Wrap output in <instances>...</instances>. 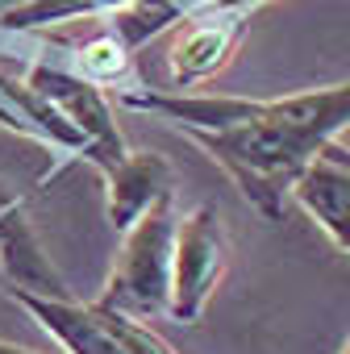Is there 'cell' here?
Returning a JSON list of instances; mask_svg holds the SVG:
<instances>
[{"label": "cell", "instance_id": "7c38bea8", "mask_svg": "<svg viewBox=\"0 0 350 354\" xmlns=\"http://www.w3.org/2000/svg\"><path fill=\"white\" fill-rule=\"evenodd\" d=\"M75 67H80V75L92 80V84H117V80L129 71V46L109 30V34H100V38H92V42L80 46Z\"/></svg>", "mask_w": 350, "mask_h": 354}, {"label": "cell", "instance_id": "9c48e42d", "mask_svg": "<svg viewBox=\"0 0 350 354\" xmlns=\"http://www.w3.org/2000/svg\"><path fill=\"white\" fill-rule=\"evenodd\" d=\"M109 180V221L117 234H125L158 196L171 192V167L163 154H125L113 167H104Z\"/></svg>", "mask_w": 350, "mask_h": 354}, {"label": "cell", "instance_id": "ba28073f", "mask_svg": "<svg viewBox=\"0 0 350 354\" xmlns=\"http://www.w3.org/2000/svg\"><path fill=\"white\" fill-rule=\"evenodd\" d=\"M296 201L300 209L350 254V167L342 158H333L329 150H321L308 171L296 180Z\"/></svg>", "mask_w": 350, "mask_h": 354}, {"label": "cell", "instance_id": "4fadbf2b", "mask_svg": "<svg viewBox=\"0 0 350 354\" xmlns=\"http://www.w3.org/2000/svg\"><path fill=\"white\" fill-rule=\"evenodd\" d=\"M259 5H267V0H213V5H205V9H259Z\"/></svg>", "mask_w": 350, "mask_h": 354}, {"label": "cell", "instance_id": "277c9868", "mask_svg": "<svg viewBox=\"0 0 350 354\" xmlns=\"http://www.w3.org/2000/svg\"><path fill=\"white\" fill-rule=\"evenodd\" d=\"M26 84H30L38 96L55 100L59 113L84 129L88 150H84L80 158H88V162H96V167L104 171V167H113L117 158L129 154L125 142H121V133H117V125H113V113H109V104H104V96H100V84H92V80H84V75H67V71H59V67H46V63H38Z\"/></svg>", "mask_w": 350, "mask_h": 354}, {"label": "cell", "instance_id": "e0dca14e", "mask_svg": "<svg viewBox=\"0 0 350 354\" xmlns=\"http://www.w3.org/2000/svg\"><path fill=\"white\" fill-rule=\"evenodd\" d=\"M342 354H350V342H346V350H342Z\"/></svg>", "mask_w": 350, "mask_h": 354}, {"label": "cell", "instance_id": "30bf717a", "mask_svg": "<svg viewBox=\"0 0 350 354\" xmlns=\"http://www.w3.org/2000/svg\"><path fill=\"white\" fill-rule=\"evenodd\" d=\"M180 17H184V5H175V0H129V5L113 9V34L129 50H138L142 42H150Z\"/></svg>", "mask_w": 350, "mask_h": 354}, {"label": "cell", "instance_id": "5b68a950", "mask_svg": "<svg viewBox=\"0 0 350 354\" xmlns=\"http://www.w3.org/2000/svg\"><path fill=\"white\" fill-rule=\"evenodd\" d=\"M205 13H209L205 21H196L171 46V80L175 84L213 80L230 63V55L246 30V9H205Z\"/></svg>", "mask_w": 350, "mask_h": 354}, {"label": "cell", "instance_id": "5bb4252c", "mask_svg": "<svg viewBox=\"0 0 350 354\" xmlns=\"http://www.w3.org/2000/svg\"><path fill=\"white\" fill-rule=\"evenodd\" d=\"M0 354H38V350H26V346H13V342H0Z\"/></svg>", "mask_w": 350, "mask_h": 354}, {"label": "cell", "instance_id": "7a4b0ae2", "mask_svg": "<svg viewBox=\"0 0 350 354\" xmlns=\"http://www.w3.org/2000/svg\"><path fill=\"white\" fill-rule=\"evenodd\" d=\"M175 221L171 217V192L158 196L129 230H125V246L121 259L100 292L96 304L117 308V313H138V317H154L167 308L171 296V250H175Z\"/></svg>", "mask_w": 350, "mask_h": 354}, {"label": "cell", "instance_id": "52a82bcc", "mask_svg": "<svg viewBox=\"0 0 350 354\" xmlns=\"http://www.w3.org/2000/svg\"><path fill=\"white\" fill-rule=\"evenodd\" d=\"M0 271L13 279V288L38 292V296H55V300H75L67 279L42 254L21 205H9L5 213H0Z\"/></svg>", "mask_w": 350, "mask_h": 354}, {"label": "cell", "instance_id": "2e32d148", "mask_svg": "<svg viewBox=\"0 0 350 354\" xmlns=\"http://www.w3.org/2000/svg\"><path fill=\"white\" fill-rule=\"evenodd\" d=\"M9 205H17V201H13V192H9V188H5V184H0V213H5V209H9Z\"/></svg>", "mask_w": 350, "mask_h": 354}, {"label": "cell", "instance_id": "8992f818", "mask_svg": "<svg viewBox=\"0 0 350 354\" xmlns=\"http://www.w3.org/2000/svg\"><path fill=\"white\" fill-rule=\"evenodd\" d=\"M13 300L21 308H30L63 346L67 354H129L121 346V337L104 325L96 304H75V300H55V296H38L26 288H13Z\"/></svg>", "mask_w": 350, "mask_h": 354}, {"label": "cell", "instance_id": "8fae6325", "mask_svg": "<svg viewBox=\"0 0 350 354\" xmlns=\"http://www.w3.org/2000/svg\"><path fill=\"white\" fill-rule=\"evenodd\" d=\"M129 5V0H26V5H13L0 13V26L5 30H38V26H55L67 17H84V13H113Z\"/></svg>", "mask_w": 350, "mask_h": 354}, {"label": "cell", "instance_id": "6da1fadb", "mask_svg": "<svg viewBox=\"0 0 350 354\" xmlns=\"http://www.w3.org/2000/svg\"><path fill=\"white\" fill-rule=\"evenodd\" d=\"M346 125L350 84H333L321 92L255 100L250 121L230 129H192V138L230 171V180L267 221H279L284 196Z\"/></svg>", "mask_w": 350, "mask_h": 354}, {"label": "cell", "instance_id": "3957f363", "mask_svg": "<svg viewBox=\"0 0 350 354\" xmlns=\"http://www.w3.org/2000/svg\"><path fill=\"white\" fill-rule=\"evenodd\" d=\"M230 263V242L221 230V217L213 205H196L180 225H175V250H171V296L167 313L175 321H201L209 308L221 275Z\"/></svg>", "mask_w": 350, "mask_h": 354}, {"label": "cell", "instance_id": "9a60e30c", "mask_svg": "<svg viewBox=\"0 0 350 354\" xmlns=\"http://www.w3.org/2000/svg\"><path fill=\"white\" fill-rule=\"evenodd\" d=\"M325 150H329V154H333V158H342V162H346V167H350V150H342V146H338V142H329V146H325Z\"/></svg>", "mask_w": 350, "mask_h": 354}]
</instances>
